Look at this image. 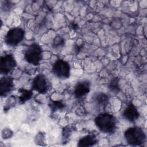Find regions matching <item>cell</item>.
<instances>
[{"mask_svg":"<svg viewBox=\"0 0 147 147\" xmlns=\"http://www.w3.org/2000/svg\"><path fill=\"white\" fill-rule=\"evenodd\" d=\"M123 117L130 122H134L140 117L139 111L136 106L129 103L122 113Z\"/></svg>","mask_w":147,"mask_h":147,"instance_id":"30bf717a","label":"cell"},{"mask_svg":"<svg viewBox=\"0 0 147 147\" xmlns=\"http://www.w3.org/2000/svg\"><path fill=\"white\" fill-rule=\"evenodd\" d=\"M97 138L95 135L90 134L82 137L78 142V146L80 147L91 146L97 143Z\"/></svg>","mask_w":147,"mask_h":147,"instance_id":"7c38bea8","label":"cell"},{"mask_svg":"<svg viewBox=\"0 0 147 147\" xmlns=\"http://www.w3.org/2000/svg\"><path fill=\"white\" fill-rule=\"evenodd\" d=\"M91 84L88 80L79 82L75 86L74 94L76 98L81 99L88 94L90 91Z\"/></svg>","mask_w":147,"mask_h":147,"instance_id":"ba28073f","label":"cell"},{"mask_svg":"<svg viewBox=\"0 0 147 147\" xmlns=\"http://www.w3.org/2000/svg\"><path fill=\"white\" fill-rule=\"evenodd\" d=\"M13 79L11 77L5 75L0 80V95L2 97L6 96L13 89Z\"/></svg>","mask_w":147,"mask_h":147,"instance_id":"9c48e42d","label":"cell"},{"mask_svg":"<svg viewBox=\"0 0 147 147\" xmlns=\"http://www.w3.org/2000/svg\"><path fill=\"white\" fill-rule=\"evenodd\" d=\"M49 105L52 111L60 110L65 107V104L61 100H51Z\"/></svg>","mask_w":147,"mask_h":147,"instance_id":"9a60e30c","label":"cell"},{"mask_svg":"<svg viewBox=\"0 0 147 147\" xmlns=\"http://www.w3.org/2000/svg\"><path fill=\"white\" fill-rule=\"evenodd\" d=\"M20 95L18 96V100L21 103H24L26 101L29 100L33 95V92L32 90H26L24 88H20L18 90Z\"/></svg>","mask_w":147,"mask_h":147,"instance_id":"4fadbf2b","label":"cell"},{"mask_svg":"<svg viewBox=\"0 0 147 147\" xmlns=\"http://www.w3.org/2000/svg\"><path fill=\"white\" fill-rule=\"evenodd\" d=\"M32 88L40 94H46L50 88V82L43 74H38L33 79Z\"/></svg>","mask_w":147,"mask_h":147,"instance_id":"52a82bcc","label":"cell"},{"mask_svg":"<svg viewBox=\"0 0 147 147\" xmlns=\"http://www.w3.org/2000/svg\"><path fill=\"white\" fill-rule=\"evenodd\" d=\"M109 96L105 93L99 92L95 94L94 97V102L97 107L104 109L109 103Z\"/></svg>","mask_w":147,"mask_h":147,"instance_id":"8fae6325","label":"cell"},{"mask_svg":"<svg viewBox=\"0 0 147 147\" xmlns=\"http://www.w3.org/2000/svg\"><path fill=\"white\" fill-rule=\"evenodd\" d=\"M65 44V40L61 36H56L53 41V47L56 49H60L64 46Z\"/></svg>","mask_w":147,"mask_h":147,"instance_id":"5bb4252c","label":"cell"},{"mask_svg":"<svg viewBox=\"0 0 147 147\" xmlns=\"http://www.w3.org/2000/svg\"><path fill=\"white\" fill-rule=\"evenodd\" d=\"M119 79L118 78H114L110 82L109 88L110 90L113 92H118L119 91Z\"/></svg>","mask_w":147,"mask_h":147,"instance_id":"2e32d148","label":"cell"},{"mask_svg":"<svg viewBox=\"0 0 147 147\" xmlns=\"http://www.w3.org/2000/svg\"><path fill=\"white\" fill-rule=\"evenodd\" d=\"M25 31L21 28H13L6 33L4 41L9 47H16L24 39Z\"/></svg>","mask_w":147,"mask_h":147,"instance_id":"277c9868","label":"cell"},{"mask_svg":"<svg viewBox=\"0 0 147 147\" xmlns=\"http://www.w3.org/2000/svg\"><path fill=\"white\" fill-rule=\"evenodd\" d=\"M72 28H73L74 29H78V25H77L76 24L74 23V22H73V24H72Z\"/></svg>","mask_w":147,"mask_h":147,"instance_id":"d6986e66","label":"cell"},{"mask_svg":"<svg viewBox=\"0 0 147 147\" xmlns=\"http://www.w3.org/2000/svg\"><path fill=\"white\" fill-rule=\"evenodd\" d=\"M17 66V62L14 56L11 53L5 54L1 57L0 72L4 75H7Z\"/></svg>","mask_w":147,"mask_h":147,"instance_id":"8992f818","label":"cell"},{"mask_svg":"<svg viewBox=\"0 0 147 147\" xmlns=\"http://www.w3.org/2000/svg\"><path fill=\"white\" fill-rule=\"evenodd\" d=\"M13 136V131L9 128H4L2 131V137L3 139L10 138Z\"/></svg>","mask_w":147,"mask_h":147,"instance_id":"ac0fdd59","label":"cell"},{"mask_svg":"<svg viewBox=\"0 0 147 147\" xmlns=\"http://www.w3.org/2000/svg\"><path fill=\"white\" fill-rule=\"evenodd\" d=\"M94 122L98 129L106 134L113 133L117 126L116 118L108 113H102L94 119Z\"/></svg>","mask_w":147,"mask_h":147,"instance_id":"6da1fadb","label":"cell"},{"mask_svg":"<svg viewBox=\"0 0 147 147\" xmlns=\"http://www.w3.org/2000/svg\"><path fill=\"white\" fill-rule=\"evenodd\" d=\"M124 137L127 143L131 146H142L146 140L144 130L137 126L128 128L124 133Z\"/></svg>","mask_w":147,"mask_h":147,"instance_id":"7a4b0ae2","label":"cell"},{"mask_svg":"<svg viewBox=\"0 0 147 147\" xmlns=\"http://www.w3.org/2000/svg\"><path fill=\"white\" fill-rule=\"evenodd\" d=\"M35 142L40 145H45V134L42 132L38 133L36 136Z\"/></svg>","mask_w":147,"mask_h":147,"instance_id":"e0dca14e","label":"cell"},{"mask_svg":"<svg viewBox=\"0 0 147 147\" xmlns=\"http://www.w3.org/2000/svg\"><path fill=\"white\" fill-rule=\"evenodd\" d=\"M52 71L56 77L61 79H66L70 76L71 67L67 61L60 59L55 61Z\"/></svg>","mask_w":147,"mask_h":147,"instance_id":"5b68a950","label":"cell"},{"mask_svg":"<svg viewBox=\"0 0 147 147\" xmlns=\"http://www.w3.org/2000/svg\"><path fill=\"white\" fill-rule=\"evenodd\" d=\"M24 57L29 64L37 65L42 59V49L40 45L33 43L29 45L25 50Z\"/></svg>","mask_w":147,"mask_h":147,"instance_id":"3957f363","label":"cell"}]
</instances>
